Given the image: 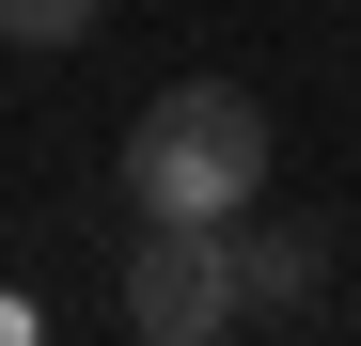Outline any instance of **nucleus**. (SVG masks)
I'll return each instance as SVG.
<instances>
[{"mask_svg": "<svg viewBox=\"0 0 361 346\" xmlns=\"http://www.w3.org/2000/svg\"><path fill=\"white\" fill-rule=\"evenodd\" d=\"M110 0H0V47H79Z\"/></svg>", "mask_w": 361, "mask_h": 346, "instance_id": "20e7f679", "label": "nucleus"}, {"mask_svg": "<svg viewBox=\"0 0 361 346\" xmlns=\"http://www.w3.org/2000/svg\"><path fill=\"white\" fill-rule=\"evenodd\" d=\"M235 315H252L235 220H142V252H126V330H157V346H220Z\"/></svg>", "mask_w": 361, "mask_h": 346, "instance_id": "f03ea898", "label": "nucleus"}, {"mask_svg": "<svg viewBox=\"0 0 361 346\" xmlns=\"http://www.w3.org/2000/svg\"><path fill=\"white\" fill-rule=\"evenodd\" d=\"M235 268H252V315H314V283H330V252H314V220H267V237H235Z\"/></svg>", "mask_w": 361, "mask_h": 346, "instance_id": "7ed1b4c3", "label": "nucleus"}, {"mask_svg": "<svg viewBox=\"0 0 361 346\" xmlns=\"http://www.w3.org/2000/svg\"><path fill=\"white\" fill-rule=\"evenodd\" d=\"M126 205H142V220H252V205H267V95H235V79L142 95V126H126Z\"/></svg>", "mask_w": 361, "mask_h": 346, "instance_id": "f257e3e1", "label": "nucleus"}]
</instances>
